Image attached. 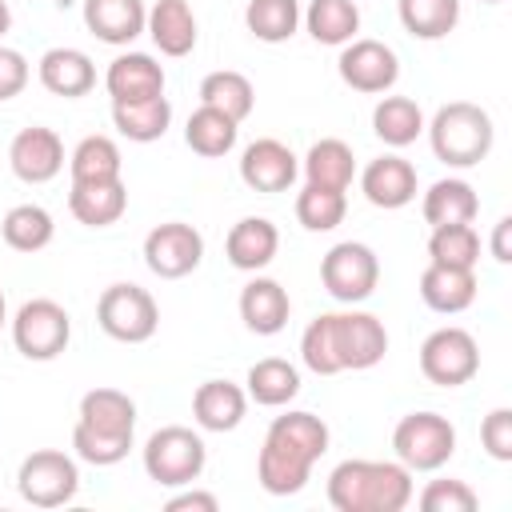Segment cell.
I'll return each instance as SVG.
<instances>
[{
    "label": "cell",
    "mask_w": 512,
    "mask_h": 512,
    "mask_svg": "<svg viewBox=\"0 0 512 512\" xmlns=\"http://www.w3.org/2000/svg\"><path fill=\"white\" fill-rule=\"evenodd\" d=\"M484 4H504V0H484Z\"/></svg>",
    "instance_id": "obj_48"
},
{
    "label": "cell",
    "mask_w": 512,
    "mask_h": 512,
    "mask_svg": "<svg viewBox=\"0 0 512 512\" xmlns=\"http://www.w3.org/2000/svg\"><path fill=\"white\" fill-rule=\"evenodd\" d=\"M300 168H304V180L316 184V188L348 192L352 180H356V156H352V148H348L344 140H336V136L316 140V144L308 148V156H304Z\"/></svg>",
    "instance_id": "obj_30"
},
{
    "label": "cell",
    "mask_w": 512,
    "mask_h": 512,
    "mask_svg": "<svg viewBox=\"0 0 512 512\" xmlns=\"http://www.w3.org/2000/svg\"><path fill=\"white\" fill-rule=\"evenodd\" d=\"M320 280H324V288H328L332 300H340V304H360V300H368V296L376 292V284H380V260H376V252H372L368 244H360V240H340V244H332V248L324 252V260H320Z\"/></svg>",
    "instance_id": "obj_11"
},
{
    "label": "cell",
    "mask_w": 512,
    "mask_h": 512,
    "mask_svg": "<svg viewBox=\"0 0 512 512\" xmlns=\"http://www.w3.org/2000/svg\"><path fill=\"white\" fill-rule=\"evenodd\" d=\"M300 20H304L308 36L316 44H328V48H344L360 32V8H356V0H308V8L300 12Z\"/></svg>",
    "instance_id": "obj_29"
},
{
    "label": "cell",
    "mask_w": 512,
    "mask_h": 512,
    "mask_svg": "<svg viewBox=\"0 0 512 512\" xmlns=\"http://www.w3.org/2000/svg\"><path fill=\"white\" fill-rule=\"evenodd\" d=\"M204 464H208V448H204L200 432H192L184 424L156 428L144 444V472L160 488H184V484L200 480Z\"/></svg>",
    "instance_id": "obj_6"
},
{
    "label": "cell",
    "mask_w": 512,
    "mask_h": 512,
    "mask_svg": "<svg viewBox=\"0 0 512 512\" xmlns=\"http://www.w3.org/2000/svg\"><path fill=\"white\" fill-rule=\"evenodd\" d=\"M292 316V300H288V288L272 276H252L244 288H240V320L248 332L256 336H276Z\"/></svg>",
    "instance_id": "obj_18"
},
{
    "label": "cell",
    "mask_w": 512,
    "mask_h": 512,
    "mask_svg": "<svg viewBox=\"0 0 512 512\" xmlns=\"http://www.w3.org/2000/svg\"><path fill=\"white\" fill-rule=\"evenodd\" d=\"M72 340V316L64 312V304L36 296L24 300L12 316V344L24 360H56Z\"/></svg>",
    "instance_id": "obj_9"
},
{
    "label": "cell",
    "mask_w": 512,
    "mask_h": 512,
    "mask_svg": "<svg viewBox=\"0 0 512 512\" xmlns=\"http://www.w3.org/2000/svg\"><path fill=\"white\" fill-rule=\"evenodd\" d=\"M396 16L416 40H444L460 24V0H396Z\"/></svg>",
    "instance_id": "obj_35"
},
{
    "label": "cell",
    "mask_w": 512,
    "mask_h": 512,
    "mask_svg": "<svg viewBox=\"0 0 512 512\" xmlns=\"http://www.w3.org/2000/svg\"><path fill=\"white\" fill-rule=\"evenodd\" d=\"M420 300L440 316H456L476 300V272L428 260V268L420 272Z\"/></svg>",
    "instance_id": "obj_22"
},
{
    "label": "cell",
    "mask_w": 512,
    "mask_h": 512,
    "mask_svg": "<svg viewBox=\"0 0 512 512\" xmlns=\"http://www.w3.org/2000/svg\"><path fill=\"white\" fill-rule=\"evenodd\" d=\"M360 192H364V200L372 208H384V212L404 208V204L416 200V168L396 152L376 156L360 172Z\"/></svg>",
    "instance_id": "obj_17"
},
{
    "label": "cell",
    "mask_w": 512,
    "mask_h": 512,
    "mask_svg": "<svg viewBox=\"0 0 512 512\" xmlns=\"http://www.w3.org/2000/svg\"><path fill=\"white\" fill-rule=\"evenodd\" d=\"M248 412V392L232 380H204L192 396V420L204 432H232Z\"/></svg>",
    "instance_id": "obj_24"
},
{
    "label": "cell",
    "mask_w": 512,
    "mask_h": 512,
    "mask_svg": "<svg viewBox=\"0 0 512 512\" xmlns=\"http://www.w3.org/2000/svg\"><path fill=\"white\" fill-rule=\"evenodd\" d=\"M420 212H424V220H428L432 228H440V224H472L476 212H480V196H476V188H472L468 180L444 176V180H436V184L424 192Z\"/></svg>",
    "instance_id": "obj_28"
},
{
    "label": "cell",
    "mask_w": 512,
    "mask_h": 512,
    "mask_svg": "<svg viewBox=\"0 0 512 512\" xmlns=\"http://www.w3.org/2000/svg\"><path fill=\"white\" fill-rule=\"evenodd\" d=\"M120 148L112 136H84L72 156H68V172L72 184H100V180H120Z\"/></svg>",
    "instance_id": "obj_37"
},
{
    "label": "cell",
    "mask_w": 512,
    "mask_h": 512,
    "mask_svg": "<svg viewBox=\"0 0 512 512\" xmlns=\"http://www.w3.org/2000/svg\"><path fill=\"white\" fill-rule=\"evenodd\" d=\"M480 444L492 460L508 464L512 460V408H492L480 424Z\"/></svg>",
    "instance_id": "obj_42"
},
{
    "label": "cell",
    "mask_w": 512,
    "mask_h": 512,
    "mask_svg": "<svg viewBox=\"0 0 512 512\" xmlns=\"http://www.w3.org/2000/svg\"><path fill=\"white\" fill-rule=\"evenodd\" d=\"M328 504L336 512H404L412 472L400 460H340L328 472Z\"/></svg>",
    "instance_id": "obj_4"
},
{
    "label": "cell",
    "mask_w": 512,
    "mask_h": 512,
    "mask_svg": "<svg viewBox=\"0 0 512 512\" xmlns=\"http://www.w3.org/2000/svg\"><path fill=\"white\" fill-rule=\"evenodd\" d=\"M0 236L16 252H40V248L52 244L56 224H52V212L48 208H40V204H16V208L4 212Z\"/></svg>",
    "instance_id": "obj_36"
},
{
    "label": "cell",
    "mask_w": 512,
    "mask_h": 512,
    "mask_svg": "<svg viewBox=\"0 0 512 512\" xmlns=\"http://www.w3.org/2000/svg\"><path fill=\"white\" fill-rule=\"evenodd\" d=\"M16 488L32 508H64L76 500L80 488V468L68 452L60 448H36L32 456L20 460Z\"/></svg>",
    "instance_id": "obj_10"
},
{
    "label": "cell",
    "mask_w": 512,
    "mask_h": 512,
    "mask_svg": "<svg viewBox=\"0 0 512 512\" xmlns=\"http://www.w3.org/2000/svg\"><path fill=\"white\" fill-rule=\"evenodd\" d=\"M348 212V196L336 192V188H316V184H304L300 196H296V220L308 228V232H332Z\"/></svg>",
    "instance_id": "obj_40"
},
{
    "label": "cell",
    "mask_w": 512,
    "mask_h": 512,
    "mask_svg": "<svg viewBox=\"0 0 512 512\" xmlns=\"http://www.w3.org/2000/svg\"><path fill=\"white\" fill-rule=\"evenodd\" d=\"M428 260L452 264V268H476L480 260V236L472 224H440L428 236Z\"/></svg>",
    "instance_id": "obj_39"
},
{
    "label": "cell",
    "mask_w": 512,
    "mask_h": 512,
    "mask_svg": "<svg viewBox=\"0 0 512 512\" xmlns=\"http://www.w3.org/2000/svg\"><path fill=\"white\" fill-rule=\"evenodd\" d=\"M200 260H204V236L184 220L156 224L144 236V264L160 280H180V276L196 272Z\"/></svg>",
    "instance_id": "obj_14"
},
{
    "label": "cell",
    "mask_w": 512,
    "mask_h": 512,
    "mask_svg": "<svg viewBox=\"0 0 512 512\" xmlns=\"http://www.w3.org/2000/svg\"><path fill=\"white\" fill-rule=\"evenodd\" d=\"M236 132H240L236 120H228L224 112L200 104V108L188 116V124H184V144H188L196 156L216 160V156H228V152L236 148Z\"/></svg>",
    "instance_id": "obj_34"
},
{
    "label": "cell",
    "mask_w": 512,
    "mask_h": 512,
    "mask_svg": "<svg viewBox=\"0 0 512 512\" xmlns=\"http://www.w3.org/2000/svg\"><path fill=\"white\" fill-rule=\"evenodd\" d=\"M68 212L88 228H108L128 212V188H124V180L72 184L68 188Z\"/></svg>",
    "instance_id": "obj_26"
},
{
    "label": "cell",
    "mask_w": 512,
    "mask_h": 512,
    "mask_svg": "<svg viewBox=\"0 0 512 512\" xmlns=\"http://www.w3.org/2000/svg\"><path fill=\"white\" fill-rule=\"evenodd\" d=\"M388 352V328L372 312H320L300 336V360L316 376L376 368Z\"/></svg>",
    "instance_id": "obj_1"
},
{
    "label": "cell",
    "mask_w": 512,
    "mask_h": 512,
    "mask_svg": "<svg viewBox=\"0 0 512 512\" xmlns=\"http://www.w3.org/2000/svg\"><path fill=\"white\" fill-rule=\"evenodd\" d=\"M508 236H512V216H500L496 228H492V244H488L496 264H512V244H508Z\"/></svg>",
    "instance_id": "obj_45"
},
{
    "label": "cell",
    "mask_w": 512,
    "mask_h": 512,
    "mask_svg": "<svg viewBox=\"0 0 512 512\" xmlns=\"http://www.w3.org/2000/svg\"><path fill=\"white\" fill-rule=\"evenodd\" d=\"M4 320H8V304H4V292H0V328H4Z\"/></svg>",
    "instance_id": "obj_47"
},
{
    "label": "cell",
    "mask_w": 512,
    "mask_h": 512,
    "mask_svg": "<svg viewBox=\"0 0 512 512\" xmlns=\"http://www.w3.org/2000/svg\"><path fill=\"white\" fill-rule=\"evenodd\" d=\"M164 508H168V512H216L220 500H216L212 492H180V496H172Z\"/></svg>",
    "instance_id": "obj_44"
},
{
    "label": "cell",
    "mask_w": 512,
    "mask_h": 512,
    "mask_svg": "<svg viewBox=\"0 0 512 512\" xmlns=\"http://www.w3.org/2000/svg\"><path fill=\"white\" fill-rule=\"evenodd\" d=\"M244 24L264 44H284L300 28V0H248Z\"/></svg>",
    "instance_id": "obj_38"
},
{
    "label": "cell",
    "mask_w": 512,
    "mask_h": 512,
    "mask_svg": "<svg viewBox=\"0 0 512 512\" xmlns=\"http://www.w3.org/2000/svg\"><path fill=\"white\" fill-rule=\"evenodd\" d=\"M96 324L120 344H144L160 328V308L140 284H108L96 300Z\"/></svg>",
    "instance_id": "obj_8"
},
{
    "label": "cell",
    "mask_w": 512,
    "mask_h": 512,
    "mask_svg": "<svg viewBox=\"0 0 512 512\" xmlns=\"http://www.w3.org/2000/svg\"><path fill=\"white\" fill-rule=\"evenodd\" d=\"M144 32L152 36V44L164 52V56H172V60H180V56H188L192 48H196V12L188 8V0H156L152 8H148V24H144Z\"/></svg>",
    "instance_id": "obj_25"
},
{
    "label": "cell",
    "mask_w": 512,
    "mask_h": 512,
    "mask_svg": "<svg viewBox=\"0 0 512 512\" xmlns=\"http://www.w3.org/2000/svg\"><path fill=\"white\" fill-rule=\"evenodd\" d=\"M392 452L408 472H436L456 452V428L440 412H408L392 428Z\"/></svg>",
    "instance_id": "obj_7"
},
{
    "label": "cell",
    "mask_w": 512,
    "mask_h": 512,
    "mask_svg": "<svg viewBox=\"0 0 512 512\" xmlns=\"http://www.w3.org/2000/svg\"><path fill=\"white\" fill-rule=\"evenodd\" d=\"M148 24L144 0H84V28L104 44H132Z\"/></svg>",
    "instance_id": "obj_21"
},
{
    "label": "cell",
    "mask_w": 512,
    "mask_h": 512,
    "mask_svg": "<svg viewBox=\"0 0 512 512\" xmlns=\"http://www.w3.org/2000/svg\"><path fill=\"white\" fill-rule=\"evenodd\" d=\"M328 424L316 412H284L268 424L260 456H256V480L268 496H296L308 476L312 464L328 452Z\"/></svg>",
    "instance_id": "obj_2"
},
{
    "label": "cell",
    "mask_w": 512,
    "mask_h": 512,
    "mask_svg": "<svg viewBox=\"0 0 512 512\" xmlns=\"http://www.w3.org/2000/svg\"><path fill=\"white\" fill-rule=\"evenodd\" d=\"M372 132L388 148H408L424 132V112H420V104L412 96H384L372 108Z\"/></svg>",
    "instance_id": "obj_33"
},
{
    "label": "cell",
    "mask_w": 512,
    "mask_h": 512,
    "mask_svg": "<svg viewBox=\"0 0 512 512\" xmlns=\"http://www.w3.org/2000/svg\"><path fill=\"white\" fill-rule=\"evenodd\" d=\"M300 176V160L296 152L284 144V140H272V136H260L252 140L244 152H240V180L252 188V192H288L292 180Z\"/></svg>",
    "instance_id": "obj_16"
},
{
    "label": "cell",
    "mask_w": 512,
    "mask_h": 512,
    "mask_svg": "<svg viewBox=\"0 0 512 512\" xmlns=\"http://www.w3.org/2000/svg\"><path fill=\"white\" fill-rule=\"evenodd\" d=\"M8 168L24 184H48L64 168V140L44 124L20 128L8 144Z\"/></svg>",
    "instance_id": "obj_15"
},
{
    "label": "cell",
    "mask_w": 512,
    "mask_h": 512,
    "mask_svg": "<svg viewBox=\"0 0 512 512\" xmlns=\"http://www.w3.org/2000/svg\"><path fill=\"white\" fill-rule=\"evenodd\" d=\"M480 500L464 480H428V488L420 492V508L424 512H472Z\"/></svg>",
    "instance_id": "obj_41"
},
{
    "label": "cell",
    "mask_w": 512,
    "mask_h": 512,
    "mask_svg": "<svg viewBox=\"0 0 512 512\" xmlns=\"http://www.w3.org/2000/svg\"><path fill=\"white\" fill-rule=\"evenodd\" d=\"M136 400L120 388H92L80 396V420L72 428V452L84 464H120L132 448Z\"/></svg>",
    "instance_id": "obj_3"
},
{
    "label": "cell",
    "mask_w": 512,
    "mask_h": 512,
    "mask_svg": "<svg viewBox=\"0 0 512 512\" xmlns=\"http://www.w3.org/2000/svg\"><path fill=\"white\" fill-rule=\"evenodd\" d=\"M36 76L52 96H64V100L88 96L96 88V64L80 48H48L36 64Z\"/></svg>",
    "instance_id": "obj_19"
},
{
    "label": "cell",
    "mask_w": 512,
    "mask_h": 512,
    "mask_svg": "<svg viewBox=\"0 0 512 512\" xmlns=\"http://www.w3.org/2000/svg\"><path fill=\"white\" fill-rule=\"evenodd\" d=\"M420 372L428 384H440V388L468 384L480 372V348H476L472 332H464L456 324L428 332L420 344Z\"/></svg>",
    "instance_id": "obj_12"
},
{
    "label": "cell",
    "mask_w": 512,
    "mask_h": 512,
    "mask_svg": "<svg viewBox=\"0 0 512 512\" xmlns=\"http://www.w3.org/2000/svg\"><path fill=\"white\" fill-rule=\"evenodd\" d=\"M424 132H428L436 160H444L448 168H472V164L488 160V152L496 144L492 116L468 100H452V104L436 108V116L424 124Z\"/></svg>",
    "instance_id": "obj_5"
},
{
    "label": "cell",
    "mask_w": 512,
    "mask_h": 512,
    "mask_svg": "<svg viewBox=\"0 0 512 512\" xmlns=\"http://www.w3.org/2000/svg\"><path fill=\"white\" fill-rule=\"evenodd\" d=\"M336 72L340 80L352 88V92H364V96H384L392 92V84L400 80V56L384 44V40H348L340 48V60H336Z\"/></svg>",
    "instance_id": "obj_13"
},
{
    "label": "cell",
    "mask_w": 512,
    "mask_h": 512,
    "mask_svg": "<svg viewBox=\"0 0 512 512\" xmlns=\"http://www.w3.org/2000/svg\"><path fill=\"white\" fill-rule=\"evenodd\" d=\"M28 76H32V68H28V60H24V52L0 44V100L20 96V92L28 88Z\"/></svg>",
    "instance_id": "obj_43"
},
{
    "label": "cell",
    "mask_w": 512,
    "mask_h": 512,
    "mask_svg": "<svg viewBox=\"0 0 512 512\" xmlns=\"http://www.w3.org/2000/svg\"><path fill=\"white\" fill-rule=\"evenodd\" d=\"M104 88L112 100H148V96H164V68L148 56V52H120L108 72H104Z\"/></svg>",
    "instance_id": "obj_23"
},
{
    "label": "cell",
    "mask_w": 512,
    "mask_h": 512,
    "mask_svg": "<svg viewBox=\"0 0 512 512\" xmlns=\"http://www.w3.org/2000/svg\"><path fill=\"white\" fill-rule=\"evenodd\" d=\"M200 104L224 112L228 120H248L252 108H256V88L244 72H232V68H220V72H208L200 80Z\"/></svg>",
    "instance_id": "obj_31"
},
{
    "label": "cell",
    "mask_w": 512,
    "mask_h": 512,
    "mask_svg": "<svg viewBox=\"0 0 512 512\" xmlns=\"http://www.w3.org/2000/svg\"><path fill=\"white\" fill-rule=\"evenodd\" d=\"M276 248H280V232L268 216H244L232 224L228 240H224V256L232 268L240 272H260L276 260Z\"/></svg>",
    "instance_id": "obj_20"
},
{
    "label": "cell",
    "mask_w": 512,
    "mask_h": 512,
    "mask_svg": "<svg viewBox=\"0 0 512 512\" xmlns=\"http://www.w3.org/2000/svg\"><path fill=\"white\" fill-rule=\"evenodd\" d=\"M244 384H248L244 388L248 400L264 404V408H284L300 392V372H296V364H288L280 356H264V360H256L248 368V380Z\"/></svg>",
    "instance_id": "obj_32"
},
{
    "label": "cell",
    "mask_w": 512,
    "mask_h": 512,
    "mask_svg": "<svg viewBox=\"0 0 512 512\" xmlns=\"http://www.w3.org/2000/svg\"><path fill=\"white\" fill-rule=\"evenodd\" d=\"M8 28H12V12H8V0H0V40H4Z\"/></svg>",
    "instance_id": "obj_46"
},
{
    "label": "cell",
    "mask_w": 512,
    "mask_h": 512,
    "mask_svg": "<svg viewBox=\"0 0 512 512\" xmlns=\"http://www.w3.org/2000/svg\"><path fill=\"white\" fill-rule=\"evenodd\" d=\"M112 124L124 140L152 144L168 132L172 124V104L168 96H148V100H112Z\"/></svg>",
    "instance_id": "obj_27"
}]
</instances>
